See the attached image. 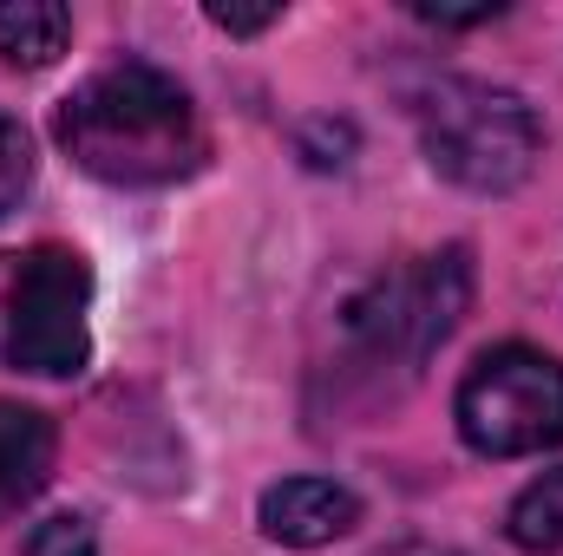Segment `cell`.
I'll return each instance as SVG.
<instances>
[{
	"instance_id": "2",
	"label": "cell",
	"mask_w": 563,
	"mask_h": 556,
	"mask_svg": "<svg viewBox=\"0 0 563 556\" xmlns=\"http://www.w3.org/2000/svg\"><path fill=\"white\" fill-rule=\"evenodd\" d=\"M413 125L426 164L478 197L518 190L544 151L538 112L511 86H485V79H432L413 99Z\"/></svg>"
},
{
	"instance_id": "1",
	"label": "cell",
	"mask_w": 563,
	"mask_h": 556,
	"mask_svg": "<svg viewBox=\"0 0 563 556\" xmlns=\"http://www.w3.org/2000/svg\"><path fill=\"white\" fill-rule=\"evenodd\" d=\"M53 138L86 177L119 190L177 184L203 164V125L190 92L144 59L106 66L86 86H73L53 112Z\"/></svg>"
},
{
	"instance_id": "3",
	"label": "cell",
	"mask_w": 563,
	"mask_h": 556,
	"mask_svg": "<svg viewBox=\"0 0 563 556\" xmlns=\"http://www.w3.org/2000/svg\"><path fill=\"white\" fill-rule=\"evenodd\" d=\"M92 269L66 243H33V249H0V367L66 380L86 367L92 334Z\"/></svg>"
},
{
	"instance_id": "6",
	"label": "cell",
	"mask_w": 563,
	"mask_h": 556,
	"mask_svg": "<svg viewBox=\"0 0 563 556\" xmlns=\"http://www.w3.org/2000/svg\"><path fill=\"white\" fill-rule=\"evenodd\" d=\"M256 524L269 544H288V551H321L334 537H347L361 524V498L334 478H282L263 491L256 504Z\"/></svg>"
},
{
	"instance_id": "4",
	"label": "cell",
	"mask_w": 563,
	"mask_h": 556,
	"mask_svg": "<svg viewBox=\"0 0 563 556\" xmlns=\"http://www.w3.org/2000/svg\"><path fill=\"white\" fill-rule=\"evenodd\" d=\"M472 301V256L452 243V249H432L420 263L380 276L354 308H347V347L367 360V367H400L413 374L426 354L459 327Z\"/></svg>"
},
{
	"instance_id": "12",
	"label": "cell",
	"mask_w": 563,
	"mask_h": 556,
	"mask_svg": "<svg viewBox=\"0 0 563 556\" xmlns=\"http://www.w3.org/2000/svg\"><path fill=\"white\" fill-rule=\"evenodd\" d=\"M282 7L269 0V7H236V0H210V26H223V33H263V26H276Z\"/></svg>"
},
{
	"instance_id": "9",
	"label": "cell",
	"mask_w": 563,
	"mask_h": 556,
	"mask_svg": "<svg viewBox=\"0 0 563 556\" xmlns=\"http://www.w3.org/2000/svg\"><path fill=\"white\" fill-rule=\"evenodd\" d=\"M505 531H511V544H518V551H531V556L563 551V471L531 478V485L511 498V518H505Z\"/></svg>"
},
{
	"instance_id": "7",
	"label": "cell",
	"mask_w": 563,
	"mask_h": 556,
	"mask_svg": "<svg viewBox=\"0 0 563 556\" xmlns=\"http://www.w3.org/2000/svg\"><path fill=\"white\" fill-rule=\"evenodd\" d=\"M46 471H53V419L40 407L0 400V524L40 498Z\"/></svg>"
},
{
	"instance_id": "5",
	"label": "cell",
	"mask_w": 563,
	"mask_h": 556,
	"mask_svg": "<svg viewBox=\"0 0 563 556\" xmlns=\"http://www.w3.org/2000/svg\"><path fill=\"white\" fill-rule=\"evenodd\" d=\"M459 432L485 458H525L563 438V360L538 347H492L459 380Z\"/></svg>"
},
{
	"instance_id": "8",
	"label": "cell",
	"mask_w": 563,
	"mask_h": 556,
	"mask_svg": "<svg viewBox=\"0 0 563 556\" xmlns=\"http://www.w3.org/2000/svg\"><path fill=\"white\" fill-rule=\"evenodd\" d=\"M66 40H73L66 7H53V0H7L0 7V59L7 66L40 73V66H53L66 53Z\"/></svg>"
},
{
	"instance_id": "13",
	"label": "cell",
	"mask_w": 563,
	"mask_h": 556,
	"mask_svg": "<svg viewBox=\"0 0 563 556\" xmlns=\"http://www.w3.org/2000/svg\"><path fill=\"white\" fill-rule=\"evenodd\" d=\"M413 13L432 26H478V20H498L505 7L498 0H478V7H439V0H413Z\"/></svg>"
},
{
	"instance_id": "10",
	"label": "cell",
	"mask_w": 563,
	"mask_h": 556,
	"mask_svg": "<svg viewBox=\"0 0 563 556\" xmlns=\"http://www.w3.org/2000/svg\"><path fill=\"white\" fill-rule=\"evenodd\" d=\"M26 184H33V144L20 132V119L0 112V216L26 197Z\"/></svg>"
},
{
	"instance_id": "11",
	"label": "cell",
	"mask_w": 563,
	"mask_h": 556,
	"mask_svg": "<svg viewBox=\"0 0 563 556\" xmlns=\"http://www.w3.org/2000/svg\"><path fill=\"white\" fill-rule=\"evenodd\" d=\"M20 556H99V544H92V524H86V518H46V524L26 537Z\"/></svg>"
}]
</instances>
